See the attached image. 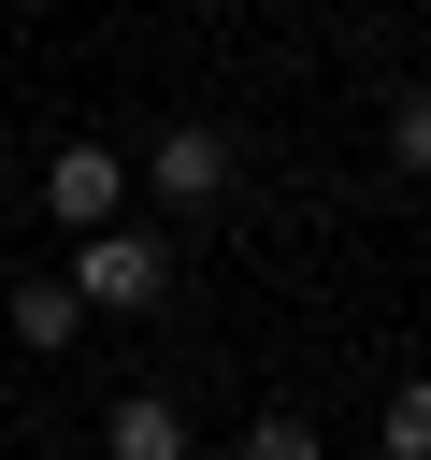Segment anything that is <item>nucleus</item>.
I'll list each match as a JSON object with an SVG mask.
<instances>
[{
  "mask_svg": "<svg viewBox=\"0 0 431 460\" xmlns=\"http://www.w3.org/2000/svg\"><path fill=\"white\" fill-rule=\"evenodd\" d=\"M57 288H72L86 316H158V302H172V244L129 230V216H115V230H72V273H57Z\"/></svg>",
  "mask_w": 431,
  "mask_h": 460,
  "instance_id": "nucleus-1",
  "label": "nucleus"
},
{
  "mask_svg": "<svg viewBox=\"0 0 431 460\" xmlns=\"http://www.w3.org/2000/svg\"><path fill=\"white\" fill-rule=\"evenodd\" d=\"M43 216H57V230H115V216H129V158H115L101 129L57 144V158H43Z\"/></svg>",
  "mask_w": 431,
  "mask_h": 460,
  "instance_id": "nucleus-2",
  "label": "nucleus"
},
{
  "mask_svg": "<svg viewBox=\"0 0 431 460\" xmlns=\"http://www.w3.org/2000/svg\"><path fill=\"white\" fill-rule=\"evenodd\" d=\"M144 187H158V201H187V216H201V201H216V187H230V144H216V129H201V115H172V129H158V144H144Z\"/></svg>",
  "mask_w": 431,
  "mask_h": 460,
  "instance_id": "nucleus-3",
  "label": "nucleus"
},
{
  "mask_svg": "<svg viewBox=\"0 0 431 460\" xmlns=\"http://www.w3.org/2000/svg\"><path fill=\"white\" fill-rule=\"evenodd\" d=\"M101 460H187V402H158V388H129V402L101 417Z\"/></svg>",
  "mask_w": 431,
  "mask_h": 460,
  "instance_id": "nucleus-4",
  "label": "nucleus"
},
{
  "mask_svg": "<svg viewBox=\"0 0 431 460\" xmlns=\"http://www.w3.org/2000/svg\"><path fill=\"white\" fill-rule=\"evenodd\" d=\"M0 331H14V345H72V331H86V302H72L57 273H29V288L0 302Z\"/></svg>",
  "mask_w": 431,
  "mask_h": 460,
  "instance_id": "nucleus-5",
  "label": "nucleus"
},
{
  "mask_svg": "<svg viewBox=\"0 0 431 460\" xmlns=\"http://www.w3.org/2000/svg\"><path fill=\"white\" fill-rule=\"evenodd\" d=\"M374 460H431V374H402V388H388V417H374Z\"/></svg>",
  "mask_w": 431,
  "mask_h": 460,
  "instance_id": "nucleus-6",
  "label": "nucleus"
},
{
  "mask_svg": "<svg viewBox=\"0 0 431 460\" xmlns=\"http://www.w3.org/2000/svg\"><path fill=\"white\" fill-rule=\"evenodd\" d=\"M244 460H316V417H287V402H273V417L244 431Z\"/></svg>",
  "mask_w": 431,
  "mask_h": 460,
  "instance_id": "nucleus-7",
  "label": "nucleus"
},
{
  "mask_svg": "<svg viewBox=\"0 0 431 460\" xmlns=\"http://www.w3.org/2000/svg\"><path fill=\"white\" fill-rule=\"evenodd\" d=\"M388 158H402V172H417V187H431V86H417V101H402V115H388Z\"/></svg>",
  "mask_w": 431,
  "mask_h": 460,
  "instance_id": "nucleus-8",
  "label": "nucleus"
}]
</instances>
